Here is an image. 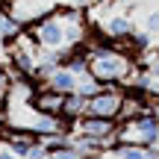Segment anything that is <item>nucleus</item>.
I'll list each match as a JSON object with an SVG mask.
<instances>
[{
    "instance_id": "obj_4",
    "label": "nucleus",
    "mask_w": 159,
    "mask_h": 159,
    "mask_svg": "<svg viewBox=\"0 0 159 159\" xmlns=\"http://www.w3.org/2000/svg\"><path fill=\"white\" fill-rule=\"evenodd\" d=\"M121 100H124L121 85H103L94 97H89V109H85V115H100V118H115V121H118Z\"/></svg>"
},
{
    "instance_id": "obj_14",
    "label": "nucleus",
    "mask_w": 159,
    "mask_h": 159,
    "mask_svg": "<svg viewBox=\"0 0 159 159\" xmlns=\"http://www.w3.org/2000/svg\"><path fill=\"white\" fill-rule=\"evenodd\" d=\"M100 89H103V83H100L94 74H91V71H85V74L77 77V91H80L83 97H94Z\"/></svg>"
},
{
    "instance_id": "obj_18",
    "label": "nucleus",
    "mask_w": 159,
    "mask_h": 159,
    "mask_svg": "<svg viewBox=\"0 0 159 159\" xmlns=\"http://www.w3.org/2000/svg\"><path fill=\"white\" fill-rule=\"evenodd\" d=\"M0 159H18V156L12 153V150L6 148V144H0Z\"/></svg>"
},
{
    "instance_id": "obj_11",
    "label": "nucleus",
    "mask_w": 159,
    "mask_h": 159,
    "mask_svg": "<svg viewBox=\"0 0 159 159\" xmlns=\"http://www.w3.org/2000/svg\"><path fill=\"white\" fill-rule=\"evenodd\" d=\"M44 85H50V89L62 91V94H71V91H77V74H71L68 68H62V65H59V68L47 77Z\"/></svg>"
},
{
    "instance_id": "obj_22",
    "label": "nucleus",
    "mask_w": 159,
    "mask_h": 159,
    "mask_svg": "<svg viewBox=\"0 0 159 159\" xmlns=\"http://www.w3.org/2000/svg\"><path fill=\"white\" fill-rule=\"evenodd\" d=\"M156 144H159V142H156Z\"/></svg>"
},
{
    "instance_id": "obj_2",
    "label": "nucleus",
    "mask_w": 159,
    "mask_h": 159,
    "mask_svg": "<svg viewBox=\"0 0 159 159\" xmlns=\"http://www.w3.org/2000/svg\"><path fill=\"white\" fill-rule=\"evenodd\" d=\"M133 68H136V62L118 47L103 53V56H91V65H89V71L103 85H124V80L133 74Z\"/></svg>"
},
{
    "instance_id": "obj_8",
    "label": "nucleus",
    "mask_w": 159,
    "mask_h": 159,
    "mask_svg": "<svg viewBox=\"0 0 159 159\" xmlns=\"http://www.w3.org/2000/svg\"><path fill=\"white\" fill-rule=\"evenodd\" d=\"M62 103H65L62 91H56V89L41 83L39 91L33 94V100H30V109H35V112H41V115H62Z\"/></svg>"
},
{
    "instance_id": "obj_9",
    "label": "nucleus",
    "mask_w": 159,
    "mask_h": 159,
    "mask_svg": "<svg viewBox=\"0 0 159 159\" xmlns=\"http://www.w3.org/2000/svg\"><path fill=\"white\" fill-rule=\"evenodd\" d=\"M100 33L106 35V39H112V41H124V39H130V35L136 33V24L127 15H109L106 21L100 24Z\"/></svg>"
},
{
    "instance_id": "obj_6",
    "label": "nucleus",
    "mask_w": 159,
    "mask_h": 159,
    "mask_svg": "<svg viewBox=\"0 0 159 159\" xmlns=\"http://www.w3.org/2000/svg\"><path fill=\"white\" fill-rule=\"evenodd\" d=\"M0 142H3L18 159H24L27 150L39 142V136H35L33 130H27V127H6V130H0Z\"/></svg>"
},
{
    "instance_id": "obj_1",
    "label": "nucleus",
    "mask_w": 159,
    "mask_h": 159,
    "mask_svg": "<svg viewBox=\"0 0 159 159\" xmlns=\"http://www.w3.org/2000/svg\"><path fill=\"white\" fill-rule=\"evenodd\" d=\"M159 142V118L153 112H142L139 118L121 121L118 130H115V144H142V148H150V144Z\"/></svg>"
},
{
    "instance_id": "obj_17",
    "label": "nucleus",
    "mask_w": 159,
    "mask_h": 159,
    "mask_svg": "<svg viewBox=\"0 0 159 159\" xmlns=\"http://www.w3.org/2000/svg\"><path fill=\"white\" fill-rule=\"evenodd\" d=\"M24 159H47V148L41 144V139H39V142H35L33 148L27 150V156H24Z\"/></svg>"
},
{
    "instance_id": "obj_12",
    "label": "nucleus",
    "mask_w": 159,
    "mask_h": 159,
    "mask_svg": "<svg viewBox=\"0 0 159 159\" xmlns=\"http://www.w3.org/2000/svg\"><path fill=\"white\" fill-rule=\"evenodd\" d=\"M24 33V24H18L15 21V15H12L9 9H3L0 6V41H12V39H18V35Z\"/></svg>"
},
{
    "instance_id": "obj_5",
    "label": "nucleus",
    "mask_w": 159,
    "mask_h": 159,
    "mask_svg": "<svg viewBox=\"0 0 159 159\" xmlns=\"http://www.w3.org/2000/svg\"><path fill=\"white\" fill-rule=\"evenodd\" d=\"M115 130H118V121L115 118H100V115H83L74 124V133L91 139H103V142H115Z\"/></svg>"
},
{
    "instance_id": "obj_21",
    "label": "nucleus",
    "mask_w": 159,
    "mask_h": 159,
    "mask_svg": "<svg viewBox=\"0 0 159 159\" xmlns=\"http://www.w3.org/2000/svg\"><path fill=\"white\" fill-rule=\"evenodd\" d=\"M6 3H9V0H6Z\"/></svg>"
},
{
    "instance_id": "obj_16",
    "label": "nucleus",
    "mask_w": 159,
    "mask_h": 159,
    "mask_svg": "<svg viewBox=\"0 0 159 159\" xmlns=\"http://www.w3.org/2000/svg\"><path fill=\"white\" fill-rule=\"evenodd\" d=\"M144 30H148L150 35L159 33V9H153V12H148V15H144Z\"/></svg>"
},
{
    "instance_id": "obj_19",
    "label": "nucleus",
    "mask_w": 159,
    "mask_h": 159,
    "mask_svg": "<svg viewBox=\"0 0 159 159\" xmlns=\"http://www.w3.org/2000/svg\"><path fill=\"white\" fill-rule=\"evenodd\" d=\"M94 0H71V6H80V9H85V6H91Z\"/></svg>"
},
{
    "instance_id": "obj_7",
    "label": "nucleus",
    "mask_w": 159,
    "mask_h": 159,
    "mask_svg": "<svg viewBox=\"0 0 159 159\" xmlns=\"http://www.w3.org/2000/svg\"><path fill=\"white\" fill-rule=\"evenodd\" d=\"M50 9L53 6H44L41 0H9V12L15 15L18 24H24V27H33V24L41 21Z\"/></svg>"
},
{
    "instance_id": "obj_3",
    "label": "nucleus",
    "mask_w": 159,
    "mask_h": 159,
    "mask_svg": "<svg viewBox=\"0 0 159 159\" xmlns=\"http://www.w3.org/2000/svg\"><path fill=\"white\" fill-rule=\"evenodd\" d=\"M33 39L39 41V47H62L65 44V24L62 18L56 15V9H50L41 21H35L30 27Z\"/></svg>"
},
{
    "instance_id": "obj_13",
    "label": "nucleus",
    "mask_w": 159,
    "mask_h": 159,
    "mask_svg": "<svg viewBox=\"0 0 159 159\" xmlns=\"http://www.w3.org/2000/svg\"><path fill=\"white\" fill-rule=\"evenodd\" d=\"M109 153L115 159H150L148 148H142V144H112Z\"/></svg>"
},
{
    "instance_id": "obj_10",
    "label": "nucleus",
    "mask_w": 159,
    "mask_h": 159,
    "mask_svg": "<svg viewBox=\"0 0 159 159\" xmlns=\"http://www.w3.org/2000/svg\"><path fill=\"white\" fill-rule=\"evenodd\" d=\"M85 109H89V97H83L80 91H71V94H65V103H62V118H65V121L77 124V121L85 115Z\"/></svg>"
},
{
    "instance_id": "obj_20",
    "label": "nucleus",
    "mask_w": 159,
    "mask_h": 159,
    "mask_svg": "<svg viewBox=\"0 0 159 159\" xmlns=\"http://www.w3.org/2000/svg\"><path fill=\"white\" fill-rule=\"evenodd\" d=\"M156 50H159V33H156Z\"/></svg>"
},
{
    "instance_id": "obj_15",
    "label": "nucleus",
    "mask_w": 159,
    "mask_h": 159,
    "mask_svg": "<svg viewBox=\"0 0 159 159\" xmlns=\"http://www.w3.org/2000/svg\"><path fill=\"white\" fill-rule=\"evenodd\" d=\"M124 41H130V50H136V53H148L150 47H153V35H150L148 30H142V33H133L130 39H124Z\"/></svg>"
}]
</instances>
